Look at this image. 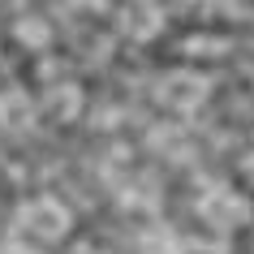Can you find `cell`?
Instances as JSON below:
<instances>
[{
	"label": "cell",
	"instance_id": "6da1fadb",
	"mask_svg": "<svg viewBox=\"0 0 254 254\" xmlns=\"http://www.w3.org/2000/svg\"><path fill=\"white\" fill-rule=\"evenodd\" d=\"M207 95H211V78H202L198 69H173L155 86V99L168 112H194V108L207 104Z\"/></svg>",
	"mask_w": 254,
	"mask_h": 254
},
{
	"label": "cell",
	"instance_id": "7a4b0ae2",
	"mask_svg": "<svg viewBox=\"0 0 254 254\" xmlns=\"http://www.w3.org/2000/svg\"><path fill=\"white\" fill-rule=\"evenodd\" d=\"M17 224L26 228L30 237H39V241H56V237H65L69 233V211H65V202H56V198H30L17 207Z\"/></svg>",
	"mask_w": 254,
	"mask_h": 254
},
{
	"label": "cell",
	"instance_id": "3957f363",
	"mask_svg": "<svg viewBox=\"0 0 254 254\" xmlns=\"http://www.w3.org/2000/svg\"><path fill=\"white\" fill-rule=\"evenodd\" d=\"M198 215L211 228H220V233H233V228H241L250 220V202L241 198L237 190H228V186H211L198 198Z\"/></svg>",
	"mask_w": 254,
	"mask_h": 254
},
{
	"label": "cell",
	"instance_id": "277c9868",
	"mask_svg": "<svg viewBox=\"0 0 254 254\" xmlns=\"http://www.w3.org/2000/svg\"><path fill=\"white\" fill-rule=\"evenodd\" d=\"M160 26H164V13L155 4H125V13H121V30H125V39H134V43L155 39Z\"/></svg>",
	"mask_w": 254,
	"mask_h": 254
},
{
	"label": "cell",
	"instance_id": "5b68a950",
	"mask_svg": "<svg viewBox=\"0 0 254 254\" xmlns=\"http://www.w3.org/2000/svg\"><path fill=\"white\" fill-rule=\"evenodd\" d=\"M35 125V99L26 91H4L0 95V129L9 134H22Z\"/></svg>",
	"mask_w": 254,
	"mask_h": 254
},
{
	"label": "cell",
	"instance_id": "8992f818",
	"mask_svg": "<svg viewBox=\"0 0 254 254\" xmlns=\"http://www.w3.org/2000/svg\"><path fill=\"white\" fill-rule=\"evenodd\" d=\"M43 108H48V117H56V121H73L82 112V91L73 86V82H61V86L48 91Z\"/></svg>",
	"mask_w": 254,
	"mask_h": 254
},
{
	"label": "cell",
	"instance_id": "52a82bcc",
	"mask_svg": "<svg viewBox=\"0 0 254 254\" xmlns=\"http://www.w3.org/2000/svg\"><path fill=\"white\" fill-rule=\"evenodd\" d=\"M151 147L160 151V155H168V160H186L190 138L181 134L177 125H155V129H151Z\"/></svg>",
	"mask_w": 254,
	"mask_h": 254
},
{
	"label": "cell",
	"instance_id": "ba28073f",
	"mask_svg": "<svg viewBox=\"0 0 254 254\" xmlns=\"http://www.w3.org/2000/svg\"><path fill=\"white\" fill-rule=\"evenodd\" d=\"M17 39L26 43V48H43V43H48V22H39V17H22V22H17Z\"/></svg>",
	"mask_w": 254,
	"mask_h": 254
},
{
	"label": "cell",
	"instance_id": "9c48e42d",
	"mask_svg": "<svg viewBox=\"0 0 254 254\" xmlns=\"http://www.w3.org/2000/svg\"><path fill=\"white\" fill-rule=\"evenodd\" d=\"M186 52L194 56V52H211V56H220L224 52V43L220 39H207V35H198V39H186Z\"/></svg>",
	"mask_w": 254,
	"mask_h": 254
},
{
	"label": "cell",
	"instance_id": "30bf717a",
	"mask_svg": "<svg viewBox=\"0 0 254 254\" xmlns=\"http://www.w3.org/2000/svg\"><path fill=\"white\" fill-rule=\"evenodd\" d=\"M241 168H246V177H250V181H254V151H250V155H246V160H241Z\"/></svg>",
	"mask_w": 254,
	"mask_h": 254
}]
</instances>
